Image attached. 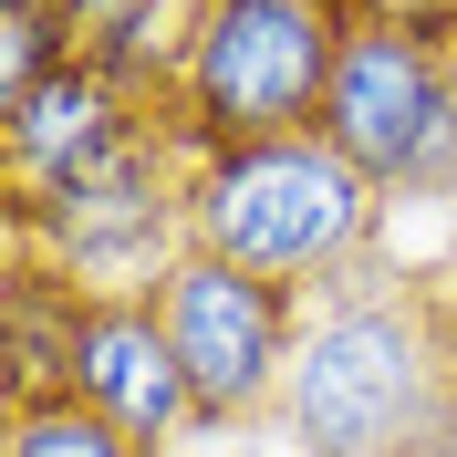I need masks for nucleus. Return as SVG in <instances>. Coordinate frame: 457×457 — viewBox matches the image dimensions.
<instances>
[{"mask_svg":"<svg viewBox=\"0 0 457 457\" xmlns=\"http://www.w3.org/2000/svg\"><path fill=\"white\" fill-rule=\"evenodd\" d=\"M385 239V187H374L333 136H270L198 156L187 177V250H219L260 281L333 291L343 270H364Z\"/></svg>","mask_w":457,"mask_h":457,"instance_id":"obj_2","label":"nucleus"},{"mask_svg":"<svg viewBox=\"0 0 457 457\" xmlns=\"http://www.w3.org/2000/svg\"><path fill=\"white\" fill-rule=\"evenodd\" d=\"M353 21H385V31H436V42H457V0H353Z\"/></svg>","mask_w":457,"mask_h":457,"instance_id":"obj_13","label":"nucleus"},{"mask_svg":"<svg viewBox=\"0 0 457 457\" xmlns=\"http://www.w3.org/2000/svg\"><path fill=\"white\" fill-rule=\"evenodd\" d=\"M156 322H167L177 364H187V395H198V436H239L281 416L291 353L312 333V291L260 281L219 250H177L156 281H145Z\"/></svg>","mask_w":457,"mask_h":457,"instance_id":"obj_5","label":"nucleus"},{"mask_svg":"<svg viewBox=\"0 0 457 457\" xmlns=\"http://www.w3.org/2000/svg\"><path fill=\"white\" fill-rule=\"evenodd\" d=\"M187 177H198V145L145 104L104 156L53 177L42 198H0V239H31L84 291H145L187 250Z\"/></svg>","mask_w":457,"mask_h":457,"instance_id":"obj_4","label":"nucleus"},{"mask_svg":"<svg viewBox=\"0 0 457 457\" xmlns=\"http://www.w3.org/2000/svg\"><path fill=\"white\" fill-rule=\"evenodd\" d=\"M427 322H436V374H447V405H457V260L427 270Z\"/></svg>","mask_w":457,"mask_h":457,"instance_id":"obj_12","label":"nucleus"},{"mask_svg":"<svg viewBox=\"0 0 457 457\" xmlns=\"http://www.w3.org/2000/svg\"><path fill=\"white\" fill-rule=\"evenodd\" d=\"M322 136L385 187V208H457V42L364 21L322 94Z\"/></svg>","mask_w":457,"mask_h":457,"instance_id":"obj_6","label":"nucleus"},{"mask_svg":"<svg viewBox=\"0 0 457 457\" xmlns=\"http://www.w3.org/2000/svg\"><path fill=\"white\" fill-rule=\"evenodd\" d=\"M73 405L114 416L145 447L198 436L187 364H177V343H167V322H156L145 291H84V322H73Z\"/></svg>","mask_w":457,"mask_h":457,"instance_id":"obj_7","label":"nucleus"},{"mask_svg":"<svg viewBox=\"0 0 457 457\" xmlns=\"http://www.w3.org/2000/svg\"><path fill=\"white\" fill-rule=\"evenodd\" d=\"M447 374H436V322H427V270H343L333 291H312V333L291 353L281 427L302 457H405L416 436H436Z\"/></svg>","mask_w":457,"mask_h":457,"instance_id":"obj_1","label":"nucleus"},{"mask_svg":"<svg viewBox=\"0 0 457 457\" xmlns=\"http://www.w3.org/2000/svg\"><path fill=\"white\" fill-rule=\"evenodd\" d=\"M73 21H62V0H0V114L31 104V94L53 84V73H73Z\"/></svg>","mask_w":457,"mask_h":457,"instance_id":"obj_11","label":"nucleus"},{"mask_svg":"<svg viewBox=\"0 0 457 457\" xmlns=\"http://www.w3.org/2000/svg\"><path fill=\"white\" fill-rule=\"evenodd\" d=\"M136 114H145V104L114 84V73H94V62L53 73L31 104L0 114V198H42L53 177H73L84 156H104V145L125 136Z\"/></svg>","mask_w":457,"mask_h":457,"instance_id":"obj_8","label":"nucleus"},{"mask_svg":"<svg viewBox=\"0 0 457 457\" xmlns=\"http://www.w3.org/2000/svg\"><path fill=\"white\" fill-rule=\"evenodd\" d=\"M73 322H84V281L42 260L31 239H11V270H0V405H53L73 395Z\"/></svg>","mask_w":457,"mask_h":457,"instance_id":"obj_9","label":"nucleus"},{"mask_svg":"<svg viewBox=\"0 0 457 457\" xmlns=\"http://www.w3.org/2000/svg\"><path fill=\"white\" fill-rule=\"evenodd\" d=\"M0 457H167V447H145L114 416L53 395V405H0Z\"/></svg>","mask_w":457,"mask_h":457,"instance_id":"obj_10","label":"nucleus"},{"mask_svg":"<svg viewBox=\"0 0 457 457\" xmlns=\"http://www.w3.org/2000/svg\"><path fill=\"white\" fill-rule=\"evenodd\" d=\"M405 457H457V416H447V427H436V436H416V447H405Z\"/></svg>","mask_w":457,"mask_h":457,"instance_id":"obj_14","label":"nucleus"},{"mask_svg":"<svg viewBox=\"0 0 457 457\" xmlns=\"http://www.w3.org/2000/svg\"><path fill=\"white\" fill-rule=\"evenodd\" d=\"M353 31H364L353 0H198L156 114L198 156L270 145V136H322V94H333Z\"/></svg>","mask_w":457,"mask_h":457,"instance_id":"obj_3","label":"nucleus"}]
</instances>
